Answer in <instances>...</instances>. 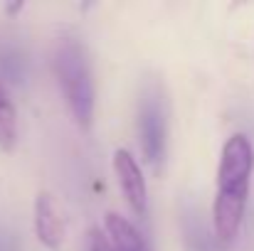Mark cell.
<instances>
[{
  "label": "cell",
  "mask_w": 254,
  "mask_h": 251,
  "mask_svg": "<svg viewBox=\"0 0 254 251\" xmlns=\"http://www.w3.org/2000/svg\"><path fill=\"white\" fill-rule=\"evenodd\" d=\"M254 172V148L245 133L225 141L217 163V190L212 200V229L220 244H232L245 222Z\"/></svg>",
  "instance_id": "obj_1"
},
{
  "label": "cell",
  "mask_w": 254,
  "mask_h": 251,
  "mask_svg": "<svg viewBox=\"0 0 254 251\" xmlns=\"http://www.w3.org/2000/svg\"><path fill=\"white\" fill-rule=\"evenodd\" d=\"M55 74L67 99V106L72 111V118L82 131H89L94 123L96 86H94V74H91L84 45H79L72 37L62 40L55 52Z\"/></svg>",
  "instance_id": "obj_2"
},
{
  "label": "cell",
  "mask_w": 254,
  "mask_h": 251,
  "mask_svg": "<svg viewBox=\"0 0 254 251\" xmlns=\"http://www.w3.org/2000/svg\"><path fill=\"white\" fill-rule=\"evenodd\" d=\"M114 175L116 182L131 207V212L136 217H143L148 209V187H146V177L141 172L138 160L126 151V148H116L114 151Z\"/></svg>",
  "instance_id": "obj_3"
},
{
  "label": "cell",
  "mask_w": 254,
  "mask_h": 251,
  "mask_svg": "<svg viewBox=\"0 0 254 251\" xmlns=\"http://www.w3.org/2000/svg\"><path fill=\"white\" fill-rule=\"evenodd\" d=\"M138 133L143 158L153 167H158L166 158V116L156 99H146L138 113Z\"/></svg>",
  "instance_id": "obj_4"
},
{
  "label": "cell",
  "mask_w": 254,
  "mask_h": 251,
  "mask_svg": "<svg viewBox=\"0 0 254 251\" xmlns=\"http://www.w3.org/2000/svg\"><path fill=\"white\" fill-rule=\"evenodd\" d=\"M67 222L57 204V200L50 192H37L35 197V237L37 242L50 251H60L64 244Z\"/></svg>",
  "instance_id": "obj_5"
},
{
  "label": "cell",
  "mask_w": 254,
  "mask_h": 251,
  "mask_svg": "<svg viewBox=\"0 0 254 251\" xmlns=\"http://www.w3.org/2000/svg\"><path fill=\"white\" fill-rule=\"evenodd\" d=\"M104 232H106V239H109L114 251H151L148 242L136 229V224L128 222L126 217L116 214V212H106Z\"/></svg>",
  "instance_id": "obj_6"
},
{
  "label": "cell",
  "mask_w": 254,
  "mask_h": 251,
  "mask_svg": "<svg viewBox=\"0 0 254 251\" xmlns=\"http://www.w3.org/2000/svg\"><path fill=\"white\" fill-rule=\"evenodd\" d=\"M15 146H17V111L5 84L0 82V151L12 153Z\"/></svg>",
  "instance_id": "obj_7"
},
{
  "label": "cell",
  "mask_w": 254,
  "mask_h": 251,
  "mask_svg": "<svg viewBox=\"0 0 254 251\" xmlns=\"http://www.w3.org/2000/svg\"><path fill=\"white\" fill-rule=\"evenodd\" d=\"M89 251H114L106 234H101V229H91L89 234Z\"/></svg>",
  "instance_id": "obj_8"
}]
</instances>
